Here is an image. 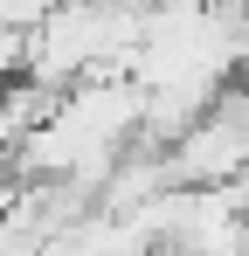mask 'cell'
I'll list each match as a JSON object with an SVG mask.
<instances>
[{
  "mask_svg": "<svg viewBox=\"0 0 249 256\" xmlns=\"http://www.w3.org/2000/svg\"><path fill=\"white\" fill-rule=\"evenodd\" d=\"M173 160V187H228L249 180V97L242 90H222L194 125L166 146Z\"/></svg>",
  "mask_w": 249,
  "mask_h": 256,
  "instance_id": "cell-1",
  "label": "cell"
},
{
  "mask_svg": "<svg viewBox=\"0 0 249 256\" xmlns=\"http://www.w3.org/2000/svg\"><path fill=\"white\" fill-rule=\"evenodd\" d=\"M28 56H35V42H28V28H7V21H0V90L28 76Z\"/></svg>",
  "mask_w": 249,
  "mask_h": 256,
  "instance_id": "cell-2",
  "label": "cell"
},
{
  "mask_svg": "<svg viewBox=\"0 0 249 256\" xmlns=\"http://www.w3.org/2000/svg\"><path fill=\"white\" fill-rule=\"evenodd\" d=\"M56 7H70V0H0V21L7 28H42Z\"/></svg>",
  "mask_w": 249,
  "mask_h": 256,
  "instance_id": "cell-3",
  "label": "cell"
},
{
  "mask_svg": "<svg viewBox=\"0 0 249 256\" xmlns=\"http://www.w3.org/2000/svg\"><path fill=\"white\" fill-rule=\"evenodd\" d=\"M228 28H236V62L249 70V7H242V14H228Z\"/></svg>",
  "mask_w": 249,
  "mask_h": 256,
  "instance_id": "cell-4",
  "label": "cell"
},
{
  "mask_svg": "<svg viewBox=\"0 0 249 256\" xmlns=\"http://www.w3.org/2000/svg\"><path fill=\"white\" fill-rule=\"evenodd\" d=\"M7 201H14V152L0 146V208H7Z\"/></svg>",
  "mask_w": 249,
  "mask_h": 256,
  "instance_id": "cell-5",
  "label": "cell"
},
{
  "mask_svg": "<svg viewBox=\"0 0 249 256\" xmlns=\"http://www.w3.org/2000/svg\"><path fill=\"white\" fill-rule=\"evenodd\" d=\"M208 7H222V14H242V7H249V0H208Z\"/></svg>",
  "mask_w": 249,
  "mask_h": 256,
  "instance_id": "cell-6",
  "label": "cell"
}]
</instances>
